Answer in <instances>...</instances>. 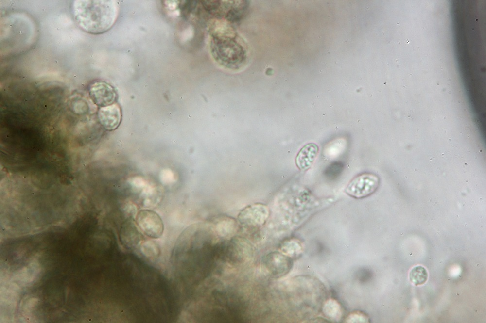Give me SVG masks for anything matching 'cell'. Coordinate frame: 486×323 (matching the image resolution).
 Segmentation results:
<instances>
[{"label":"cell","instance_id":"1","mask_svg":"<svg viewBox=\"0 0 486 323\" xmlns=\"http://www.w3.org/2000/svg\"><path fill=\"white\" fill-rule=\"evenodd\" d=\"M119 7L115 0H77L73 1L72 13L77 25L92 34L103 33L117 19Z\"/></svg>","mask_w":486,"mask_h":323},{"label":"cell","instance_id":"2","mask_svg":"<svg viewBox=\"0 0 486 323\" xmlns=\"http://www.w3.org/2000/svg\"><path fill=\"white\" fill-rule=\"evenodd\" d=\"M136 223L140 231L152 238H159L163 233L164 225L161 217L155 211L142 210L136 216Z\"/></svg>","mask_w":486,"mask_h":323},{"label":"cell","instance_id":"3","mask_svg":"<svg viewBox=\"0 0 486 323\" xmlns=\"http://www.w3.org/2000/svg\"><path fill=\"white\" fill-rule=\"evenodd\" d=\"M378 178L371 174H364L353 179L345 189V192L349 196L362 198L371 194L377 188Z\"/></svg>","mask_w":486,"mask_h":323},{"label":"cell","instance_id":"4","mask_svg":"<svg viewBox=\"0 0 486 323\" xmlns=\"http://www.w3.org/2000/svg\"><path fill=\"white\" fill-rule=\"evenodd\" d=\"M89 94L93 102L101 107L112 104L116 98L113 88L103 82L93 84L90 87Z\"/></svg>","mask_w":486,"mask_h":323},{"label":"cell","instance_id":"5","mask_svg":"<svg viewBox=\"0 0 486 323\" xmlns=\"http://www.w3.org/2000/svg\"><path fill=\"white\" fill-rule=\"evenodd\" d=\"M264 264L267 271L275 276H281L286 274L291 266V261L287 257L279 253L268 255L264 259Z\"/></svg>","mask_w":486,"mask_h":323},{"label":"cell","instance_id":"6","mask_svg":"<svg viewBox=\"0 0 486 323\" xmlns=\"http://www.w3.org/2000/svg\"><path fill=\"white\" fill-rule=\"evenodd\" d=\"M98 117L100 122L106 129H115L121 119V112L119 105L114 103L101 107L98 112Z\"/></svg>","mask_w":486,"mask_h":323},{"label":"cell","instance_id":"7","mask_svg":"<svg viewBox=\"0 0 486 323\" xmlns=\"http://www.w3.org/2000/svg\"><path fill=\"white\" fill-rule=\"evenodd\" d=\"M318 152L317 145L310 143L305 145L299 152L296 158V163L302 170L308 169L313 164Z\"/></svg>","mask_w":486,"mask_h":323},{"label":"cell","instance_id":"8","mask_svg":"<svg viewBox=\"0 0 486 323\" xmlns=\"http://www.w3.org/2000/svg\"><path fill=\"white\" fill-rule=\"evenodd\" d=\"M122 243L128 248H134L139 243L140 235L137 227L132 222H126L121 231Z\"/></svg>","mask_w":486,"mask_h":323},{"label":"cell","instance_id":"9","mask_svg":"<svg viewBox=\"0 0 486 323\" xmlns=\"http://www.w3.org/2000/svg\"><path fill=\"white\" fill-rule=\"evenodd\" d=\"M140 248L141 254L149 258H156L160 254L159 247L154 241H145L141 243Z\"/></svg>","mask_w":486,"mask_h":323},{"label":"cell","instance_id":"10","mask_svg":"<svg viewBox=\"0 0 486 323\" xmlns=\"http://www.w3.org/2000/svg\"><path fill=\"white\" fill-rule=\"evenodd\" d=\"M324 312L331 318L339 317L341 313L340 307L337 302L329 300L324 306Z\"/></svg>","mask_w":486,"mask_h":323},{"label":"cell","instance_id":"11","mask_svg":"<svg viewBox=\"0 0 486 323\" xmlns=\"http://www.w3.org/2000/svg\"><path fill=\"white\" fill-rule=\"evenodd\" d=\"M349 318L350 319V320L349 319L348 321H350V320L352 319V321H351V322H367V319L366 318V316H365L364 315L362 314H361L360 313H354V314H351V315L350 316H349Z\"/></svg>","mask_w":486,"mask_h":323},{"label":"cell","instance_id":"12","mask_svg":"<svg viewBox=\"0 0 486 323\" xmlns=\"http://www.w3.org/2000/svg\"><path fill=\"white\" fill-rule=\"evenodd\" d=\"M475 21H478V19H475Z\"/></svg>","mask_w":486,"mask_h":323},{"label":"cell","instance_id":"13","mask_svg":"<svg viewBox=\"0 0 486 323\" xmlns=\"http://www.w3.org/2000/svg\"><path fill=\"white\" fill-rule=\"evenodd\" d=\"M400 43H401V42H400V41H399V44H400Z\"/></svg>","mask_w":486,"mask_h":323},{"label":"cell","instance_id":"14","mask_svg":"<svg viewBox=\"0 0 486 323\" xmlns=\"http://www.w3.org/2000/svg\"><path fill=\"white\" fill-rule=\"evenodd\" d=\"M397 24H399V22H397Z\"/></svg>","mask_w":486,"mask_h":323},{"label":"cell","instance_id":"15","mask_svg":"<svg viewBox=\"0 0 486 323\" xmlns=\"http://www.w3.org/2000/svg\"><path fill=\"white\" fill-rule=\"evenodd\" d=\"M395 61H396V62H397V61H398V60H395Z\"/></svg>","mask_w":486,"mask_h":323}]
</instances>
